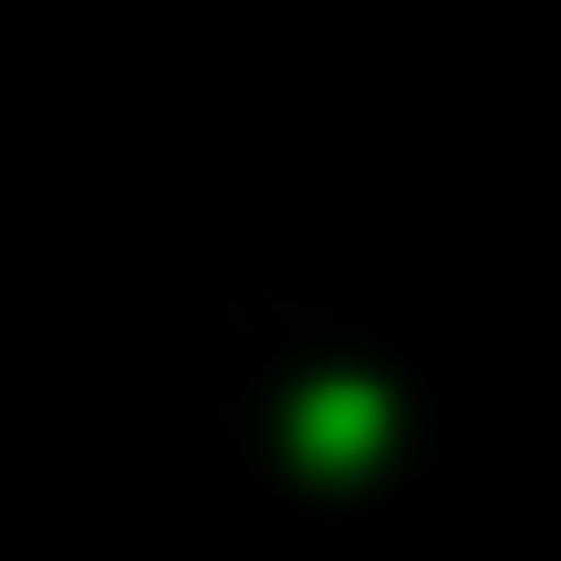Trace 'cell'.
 <instances>
[{
  "label": "cell",
  "mask_w": 561,
  "mask_h": 561,
  "mask_svg": "<svg viewBox=\"0 0 561 561\" xmlns=\"http://www.w3.org/2000/svg\"><path fill=\"white\" fill-rule=\"evenodd\" d=\"M385 385H364V375H333V385H312V396L291 405V447H301V468H322V479H343V468H364L385 447Z\"/></svg>",
  "instance_id": "6da1fadb"
}]
</instances>
